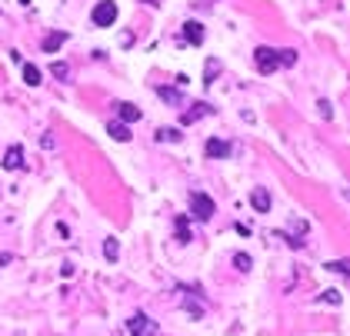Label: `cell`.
<instances>
[{"label":"cell","instance_id":"6da1fadb","mask_svg":"<svg viewBox=\"0 0 350 336\" xmlns=\"http://www.w3.org/2000/svg\"><path fill=\"white\" fill-rule=\"evenodd\" d=\"M254 60H257V70H260V73H274L277 67H293V64H297V50H270V47H257Z\"/></svg>","mask_w":350,"mask_h":336},{"label":"cell","instance_id":"7a4b0ae2","mask_svg":"<svg viewBox=\"0 0 350 336\" xmlns=\"http://www.w3.org/2000/svg\"><path fill=\"white\" fill-rule=\"evenodd\" d=\"M90 20H94V27H114L117 24V4L114 0H100L94 7V13H90Z\"/></svg>","mask_w":350,"mask_h":336},{"label":"cell","instance_id":"3957f363","mask_svg":"<svg viewBox=\"0 0 350 336\" xmlns=\"http://www.w3.org/2000/svg\"><path fill=\"white\" fill-rule=\"evenodd\" d=\"M190 213H194V220H200V223H207L210 216H214V200L207 197V193H190Z\"/></svg>","mask_w":350,"mask_h":336},{"label":"cell","instance_id":"277c9868","mask_svg":"<svg viewBox=\"0 0 350 336\" xmlns=\"http://www.w3.org/2000/svg\"><path fill=\"white\" fill-rule=\"evenodd\" d=\"M127 333L130 336H153L157 333V323H153L147 313H134V316L127 320Z\"/></svg>","mask_w":350,"mask_h":336},{"label":"cell","instance_id":"5b68a950","mask_svg":"<svg viewBox=\"0 0 350 336\" xmlns=\"http://www.w3.org/2000/svg\"><path fill=\"white\" fill-rule=\"evenodd\" d=\"M204 150H207V157H210V160H227L230 153H234V146H230L227 140H217V137H210Z\"/></svg>","mask_w":350,"mask_h":336},{"label":"cell","instance_id":"8992f818","mask_svg":"<svg viewBox=\"0 0 350 336\" xmlns=\"http://www.w3.org/2000/svg\"><path fill=\"white\" fill-rule=\"evenodd\" d=\"M207 114H214V107H210V103H204V100H200V103H190V110H184L180 123H184V127H187V123H197L200 117H207Z\"/></svg>","mask_w":350,"mask_h":336},{"label":"cell","instance_id":"52a82bcc","mask_svg":"<svg viewBox=\"0 0 350 336\" xmlns=\"http://www.w3.org/2000/svg\"><path fill=\"white\" fill-rule=\"evenodd\" d=\"M20 166H24V146L13 143L10 150L4 153V170H20Z\"/></svg>","mask_w":350,"mask_h":336},{"label":"cell","instance_id":"ba28073f","mask_svg":"<svg viewBox=\"0 0 350 336\" xmlns=\"http://www.w3.org/2000/svg\"><path fill=\"white\" fill-rule=\"evenodd\" d=\"M117 117H120L124 127H127V123H137L140 120V107H134V103H117Z\"/></svg>","mask_w":350,"mask_h":336},{"label":"cell","instance_id":"9c48e42d","mask_svg":"<svg viewBox=\"0 0 350 336\" xmlns=\"http://www.w3.org/2000/svg\"><path fill=\"white\" fill-rule=\"evenodd\" d=\"M250 203H254L257 213H270V193L264 190V186H257V190L250 193Z\"/></svg>","mask_w":350,"mask_h":336},{"label":"cell","instance_id":"30bf717a","mask_svg":"<svg viewBox=\"0 0 350 336\" xmlns=\"http://www.w3.org/2000/svg\"><path fill=\"white\" fill-rule=\"evenodd\" d=\"M184 37L190 40L194 47H200V44H204V27H200L197 20H187V24H184Z\"/></svg>","mask_w":350,"mask_h":336},{"label":"cell","instance_id":"8fae6325","mask_svg":"<svg viewBox=\"0 0 350 336\" xmlns=\"http://www.w3.org/2000/svg\"><path fill=\"white\" fill-rule=\"evenodd\" d=\"M64 44H67V33H47V37H44V50H47V53L60 50Z\"/></svg>","mask_w":350,"mask_h":336},{"label":"cell","instance_id":"7c38bea8","mask_svg":"<svg viewBox=\"0 0 350 336\" xmlns=\"http://www.w3.org/2000/svg\"><path fill=\"white\" fill-rule=\"evenodd\" d=\"M103 256H107L110 263H117V260H120V240H117V236H110V240L103 243Z\"/></svg>","mask_w":350,"mask_h":336},{"label":"cell","instance_id":"4fadbf2b","mask_svg":"<svg viewBox=\"0 0 350 336\" xmlns=\"http://www.w3.org/2000/svg\"><path fill=\"white\" fill-rule=\"evenodd\" d=\"M107 134L114 137L117 143H127V140H130V130L124 127V123H107Z\"/></svg>","mask_w":350,"mask_h":336},{"label":"cell","instance_id":"5bb4252c","mask_svg":"<svg viewBox=\"0 0 350 336\" xmlns=\"http://www.w3.org/2000/svg\"><path fill=\"white\" fill-rule=\"evenodd\" d=\"M180 137H184V134H180L177 127H160V130H157V140H160V143H177Z\"/></svg>","mask_w":350,"mask_h":336},{"label":"cell","instance_id":"9a60e30c","mask_svg":"<svg viewBox=\"0 0 350 336\" xmlns=\"http://www.w3.org/2000/svg\"><path fill=\"white\" fill-rule=\"evenodd\" d=\"M24 83H27V87H40V67L24 64Z\"/></svg>","mask_w":350,"mask_h":336},{"label":"cell","instance_id":"2e32d148","mask_svg":"<svg viewBox=\"0 0 350 336\" xmlns=\"http://www.w3.org/2000/svg\"><path fill=\"white\" fill-rule=\"evenodd\" d=\"M157 94H160V100L173 103V107H180V103H184V97H180V90H173V87H160Z\"/></svg>","mask_w":350,"mask_h":336},{"label":"cell","instance_id":"e0dca14e","mask_svg":"<svg viewBox=\"0 0 350 336\" xmlns=\"http://www.w3.org/2000/svg\"><path fill=\"white\" fill-rule=\"evenodd\" d=\"M50 73H54V77H57V80H67V77H70V67L64 64V60H54V67H50Z\"/></svg>","mask_w":350,"mask_h":336},{"label":"cell","instance_id":"ac0fdd59","mask_svg":"<svg viewBox=\"0 0 350 336\" xmlns=\"http://www.w3.org/2000/svg\"><path fill=\"white\" fill-rule=\"evenodd\" d=\"M184 310H187V313H190V316H194V320H200V316H204V306H200V303H194V300H190V296H187V300H184Z\"/></svg>","mask_w":350,"mask_h":336},{"label":"cell","instance_id":"d6986e66","mask_svg":"<svg viewBox=\"0 0 350 336\" xmlns=\"http://www.w3.org/2000/svg\"><path fill=\"white\" fill-rule=\"evenodd\" d=\"M177 240L190 243V233H187V216H177Z\"/></svg>","mask_w":350,"mask_h":336},{"label":"cell","instance_id":"ffe728a7","mask_svg":"<svg viewBox=\"0 0 350 336\" xmlns=\"http://www.w3.org/2000/svg\"><path fill=\"white\" fill-rule=\"evenodd\" d=\"M217 70H220V67H217V60H207V70H204V83H207V87L214 83V73H217Z\"/></svg>","mask_w":350,"mask_h":336},{"label":"cell","instance_id":"44dd1931","mask_svg":"<svg viewBox=\"0 0 350 336\" xmlns=\"http://www.w3.org/2000/svg\"><path fill=\"white\" fill-rule=\"evenodd\" d=\"M320 300H327V303H334V306H337L344 296H340V290H324V293H320Z\"/></svg>","mask_w":350,"mask_h":336},{"label":"cell","instance_id":"7402d4cb","mask_svg":"<svg viewBox=\"0 0 350 336\" xmlns=\"http://www.w3.org/2000/svg\"><path fill=\"white\" fill-rule=\"evenodd\" d=\"M234 267H237V270H247V267H250V256H247V253H237V256H234Z\"/></svg>","mask_w":350,"mask_h":336},{"label":"cell","instance_id":"603a6c76","mask_svg":"<svg viewBox=\"0 0 350 336\" xmlns=\"http://www.w3.org/2000/svg\"><path fill=\"white\" fill-rule=\"evenodd\" d=\"M327 270H330V273H347V263L344 260H334V263H327Z\"/></svg>","mask_w":350,"mask_h":336},{"label":"cell","instance_id":"cb8c5ba5","mask_svg":"<svg viewBox=\"0 0 350 336\" xmlns=\"http://www.w3.org/2000/svg\"><path fill=\"white\" fill-rule=\"evenodd\" d=\"M317 107H320V117H324V120H330V117H334V110H330V103H327V100H320Z\"/></svg>","mask_w":350,"mask_h":336},{"label":"cell","instance_id":"d4e9b609","mask_svg":"<svg viewBox=\"0 0 350 336\" xmlns=\"http://www.w3.org/2000/svg\"><path fill=\"white\" fill-rule=\"evenodd\" d=\"M40 143H44L47 150H54V137H50V134H44V137H40Z\"/></svg>","mask_w":350,"mask_h":336},{"label":"cell","instance_id":"484cf974","mask_svg":"<svg viewBox=\"0 0 350 336\" xmlns=\"http://www.w3.org/2000/svg\"><path fill=\"white\" fill-rule=\"evenodd\" d=\"M10 260H13L10 253H0V267H7V263H10Z\"/></svg>","mask_w":350,"mask_h":336},{"label":"cell","instance_id":"4316f807","mask_svg":"<svg viewBox=\"0 0 350 336\" xmlns=\"http://www.w3.org/2000/svg\"><path fill=\"white\" fill-rule=\"evenodd\" d=\"M147 4H150V7H157V4H160V0H147Z\"/></svg>","mask_w":350,"mask_h":336},{"label":"cell","instance_id":"83f0119b","mask_svg":"<svg viewBox=\"0 0 350 336\" xmlns=\"http://www.w3.org/2000/svg\"><path fill=\"white\" fill-rule=\"evenodd\" d=\"M20 4H30V0H20Z\"/></svg>","mask_w":350,"mask_h":336}]
</instances>
